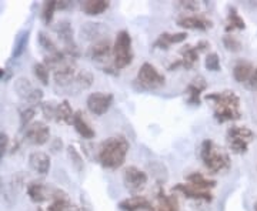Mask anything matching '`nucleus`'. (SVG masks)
Segmentation results:
<instances>
[{
    "instance_id": "5701e85b",
    "label": "nucleus",
    "mask_w": 257,
    "mask_h": 211,
    "mask_svg": "<svg viewBox=\"0 0 257 211\" xmlns=\"http://www.w3.org/2000/svg\"><path fill=\"white\" fill-rule=\"evenodd\" d=\"M186 181L193 185L194 188L197 190H202V191H210V188H213L216 185L214 180L210 178H206L202 173H192L186 177Z\"/></svg>"
},
{
    "instance_id": "9b49d317",
    "label": "nucleus",
    "mask_w": 257,
    "mask_h": 211,
    "mask_svg": "<svg viewBox=\"0 0 257 211\" xmlns=\"http://www.w3.org/2000/svg\"><path fill=\"white\" fill-rule=\"evenodd\" d=\"M25 137H26L29 143L36 144V146H42V144L47 143V140L50 138V130L45 123L37 121V123H33V124L28 126Z\"/></svg>"
},
{
    "instance_id": "9d476101",
    "label": "nucleus",
    "mask_w": 257,
    "mask_h": 211,
    "mask_svg": "<svg viewBox=\"0 0 257 211\" xmlns=\"http://www.w3.org/2000/svg\"><path fill=\"white\" fill-rule=\"evenodd\" d=\"M56 32L59 37L63 40L64 47V53L69 55L70 57H77L79 56V49H77V45L74 43V37H73V29L70 26L69 22H62L59 23V26L56 28Z\"/></svg>"
},
{
    "instance_id": "393cba45",
    "label": "nucleus",
    "mask_w": 257,
    "mask_h": 211,
    "mask_svg": "<svg viewBox=\"0 0 257 211\" xmlns=\"http://www.w3.org/2000/svg\"><path fill=\"white\" fill-rule=\"evenodd\" d=\"M74 111L72 110V106L69 104V101L64 100L62 103H59L56 106V114L55 120L57 121H63L66 124H72L73 123Z\"/></svg>"
},
{
    "instance_id": "dca6fc26",
    "label": "nucleus",
    "mask_w": 257,
    "mask_h": 211,
    "mask_svg": "<svg viewBox=\"0 0 257 211\" xmlns=\"http://www.w3.org/2000/svg\"><path fill=\"white\" fill-rule=\"evenodd\" d=\"M175 191H180L183 194L184 197L187 198H192V200H200V201L210 202L213 200V194L210 191H202V190H197L194 188L193 185L187 183H179L175 185Z\"/></svg>"
},
{
    "instance_id": "c756f323",
    "label": "nucleus",
    "mask_w": 257,
    "mask_h": 211,
    "mask_svg": "<svg viewBox=\"0 0 257 211\" xmlns=\"http://www.w3.org/2000/svg\"><path fill=\"white\" fill-rule=\"evenodd\" d=\"M206 69L210 72H219L220 70V59L216 53H210L206 57Z\"/></svg>"
},
{
    "instance_id": "4c0bfd02",
    "label": "nucleus",
    "mask_w": 257,
    "mask_h": 211,
    "mask_svg": "<svg viewBox=\"0 0 257 211\" xmlns=\"http://www.w3.org/2000/svg\"><path fill=\"white\" fill-rule=\"evenodd\" d=\"M3 74H5V70H2V69H0V77H2Z\"/></svg>"
},
{
    "instance_id": "a211bd4d",
    "label": "nucleus",
    "mask_w": 257,
    "mask_h": 211,
    "mask_svg": "<svg viewBox=\"0 0 257 211\" xmlns=\"http://www.w3.org/2000/svg\"><path fill=\"white\" fill-rule=\"evenodd\" d=\"M29 164L37 174L45 175L50 170V157L43 151H35L29 157Z\"/></svg>"
},
{
    "instance_id": "c9c22d12",
    "label": "nucleus",
    "mask_w": 257,
    "mask_h": 211,
    "mask_svg": "<svg viewBox=\"0 0 257 211\" xmlns=\"http://www.w3.org/2000/svg\"><path fill=\"white\" fill-rule=\"evenodd\" d=\"M33 116H35V110H33V109H26V110L22 113V124H23V126H25V124L28 126L29 121L33 119Z\"/></svg>"
},
{
    "instance_id": "7c9ffc66",
    "label": "nucleus",
    "mask_w": 257,
    "mask_h": 211,
    "mask_svg": "<svg viewBox=\"0 0 257 211\" xmlns=\"http://www.w3.org/2000/svg\"><path fill=\"white\" fill-rule=\"evenodd\" d=\"M40 43H42V46L45 47L46 50H49V55H55L57 52H60V50L56 47L55 43H53V40L49 36H46L45 33H40Z\"/></svg>"
},
{
    "instance_id": "f8f14e48",
    "label": "nucleus",
    "mask_w": 257,
    "mask_h": 211,
    "mask_svg": "<svg viewBox=\"0 0 257 211\" xmlns=\"http://www.w3.org/2000/svg\"><path fill=\"white\" fill-rule=\"evenodd\" d=\"M207 89V83L203 76H197L192 80V83L187 86L186 93H187V103L193 106H199L200 104V97L202 93Z\"/></svg>"
},
{
    "instance_id": "e433bc0d",
    "label": "nucleus",
    "mask_w": 257,
    "mask_h": 211,
    "mask_svg": "<svg viewBox=\"0 0 257 211\" xmlns=\"http://www.w3.org/2000/svg\"><path fill=\"white\" fill-rule=\"evenodd\" d=\"M246 86H247L248 89H257V69H254V72L251 74L250 80L246 83Z\"/></svg>"
},
{
    "instance_id": "4be33fe9",
    "label": "nucleus",
    "mask_w": 257,
    "mask_h": 211,
    "mask_svg": "<svg viewBox=\"0 0 257 211\" xmlns=\"http://www.w3.org/2000/svg\"><path fill=\"white\" fill-rule=\"evenodd\" d=\"M73 127L74 130L82 136L83 138H86V140H90L96 136V133H94V130L90 127V124L86 121V119L83 117L82 111H76L74 113V117H73Z\"/></svg>"
},
{
    "instance_id": "58836bf2",
    "label": "nucleus",
    "mask_w": 257,
    "mask_h": 211,
    "mask_svg": "<svg viewBox=\"0 0 257 211\" xmlns=\"http://www.w3.org/2000/svg\"><path fill=\"white\" fill-rule=\"evenodd\" d=\"M72 211H80V210H79V208H76V207H73V210Z\"/></svg>"
},
{
    "instance_id": "72a5a7b5",
    "label": "nucleus",
    "mask_w": 257,
    "mask_h": 211,
    "mask_svg": "<svg viewBox=\"0 0 257 211\" xmlns=\"http://www.w3.org/2000/svg\"><path fill=\"white\" fill-rule=\"evenodd\" d=\"M8 144H9V138L5 133H0V160L3 158L5 153H6V148H8Z\"/></svg>"
},
{
    "instance_id": "b1692460",
    "label": "nucleus",
    "mask_w": 257,
    "mask_h": 211,
    "mask_svg": "<svg viewBox=\"0 0 257 211\" xmlns=\"http://www.w3.org/2000/svg\"><path fill=\"white\" fill-rule=\"evenodd\" d=\"M28 193L30 200L35 202H42L50 197V191L45 184L32 183L28 187Z\"/></svg>"
},
{
    "instance_id": "2f4dec72",
    "label": "nucleus",
    "mask_w": 257,
    "mask_h": 211,
    "mask_svg": "<svg viewBox=\"0 0 257 211\" xmlns=\"http://www.w3.org/2000/svg\"><path fill=\"white\" fill-rule=\"evenodd\" d=\"M28 40L29 33H25V35L20 36V39L18 40V43H16V46H15V52H13V56H15V57H19V56L25 52V47L28 45Z\"/></svg>"
},
{
    "instance_id": "f257e3e1",
    "label": "nucleus",
    "mask_w": 257,
    "mask_h": 211,
    "mask_svg": "<svg viewBox=\"0 0 257 211\" xmlns=\"http://www.w3.org/2000/svg\"><path fill=\"white\" fill-rule=\"evenodd\" d=\"M128 141L123 136H114L104 140L99 147L97 160L104 168L116 170L124 164L128 153Z\"/></svg>"
},
{
    "instance_id": "cd10ccee",
    "label": "nucleus",
    "mask_w": 257,
    "mask_h": 211,
    "mask_svg": "<svg viewBox=\"0 0 257 211\" xmlns=\"http://www.w3.org/2000/svg\"><path fill=\"white\" fill-rule=\"evenodd\" d=\"M57 9V2L55 0H52V2H46L45 3V6H43V19H45V22L46 23H50L52 22V19L55 16V12Z\"/></svg>"
},
{
    "instance_id": "ea45409f",
    "label": "nucleus",
    "mask_w": 257,
    "mask_h": 211,
    "mask_svg": "<svg viewBox=\"0 0 257 211\" xmlns=\"http://www.w3.org/2000/svg\"><path fill=\"white\" fill-rule=\"evenodd\" d=\"M254 211H257V202H256V204H254Z\"/></svg>"
},
{
    "instance_id": "4468645a",
    "label": "nucleus",
    "mask_w": 257,
    "mask_h": 211,
    "mask_svg": "<svg viewBox=\"0 0 257 211\" xmlns=\"http://www.w3.org/2000/svg\"><path fill=\"white\" fill-rule=\"evenodd\" d=\"M111 53H113V46H111L110 40L103 39V40H99L89 47L87 56L94 62H104Z\"/></svg>"
},
{
    "instance_id": "1a4fd4ad",
    "label": "nucleus",
    "mask_w": 257,
    "mask_h": 211,
    "mask_svg": "<svg viewBox=\"0 0 257 211\" xmlns=\"http://www.w3.org/2000/svg\"><path fill=\"white\" fill-rule=\"evenodd\" d=\"M113 100H114V97L110 93L96 92L92 93L87 97L86 104H87V109H89V111L92 114H94V116H103L104 113L109 111L111 104H113Z\"/></svg>"
},
{
    "instance_id": "f03ea898",
    "label": "nucleus",
    "mask_w": 257,
    "mask_h": 211,
    "mask_svg": "<svg viewBox=\"0 0 257 211\" xmlns=\"http://www.w3.org/2000/svg\"><path fill=\"white\" fill-rule=\"evenodd\" d=\"M206 100L213 103L214 119L219 123L236 121L240 119V99L234 92H217L206 96Z\"/></svg>"
},
{
    "instance_id": "7ed1b4c3",
    "label": "nucleus",
    "mask_w": 257,
    "mask_h": 211,
    "mask_svg": "<svg viewBox=\"0 0 257 211\" xmlns=\"http://www.w3.org/2000/svg\"><path fill=\"white\" fill-rule=\"evenodd\" d=\"M200 157L204 167L211 173H220L230 167V157L221 151L211 140H204L202 143Z\"/></svg>"
},
{
    "instance_id": "f3484780",
    "label": "nucleus",
    "mask_w": 257,
    "mask_h": 211,
    "mask_svg": "<svg viewBox=\"0 0 257 211\" xmlns=\"http://www.w3.org/2000/svg\"><path fill=\"white\" fill-rule=\"evenodd\" d=\"M186 32H179V33H162L159 35L155 43H153V49H162V50H167L172 45H176V43H182L186 40Z\"/></svg>"
},
{
    "instance_id": "20e7f679",
    "label": "nucleus",
    "mask_w": 257,
    "mask_h": 211,
    "mask_svg": "<svg viewBox=\"0 0 257 211\" xmlns=\"http://www.w3.org/2000/svg\"><path fill=\"white\" fill-rule=\"evenodd\" d=\"M113 66L116 70L127 67L133 62V49H132V36L127 30H120L113 45Z\"/></svg>"
},
{
    "instance_id": "412c9836",
    "label": "nucleus",
    "mask_w": 257,
    "mask_h": 211,
    "mask_svg": "<svg viewBox=\"0 0 257 211\" xmlns=\"http://www.w3.org/2000/svg\"><path fill=\"white\" fill-rule=\"evenodd\" d=\"M254 72V67L250 62H246V60H239L234 67H233V77L237 83H246L250 80L251 74Z\"/></svg>"
},
{
    "instance_id": "0eeeda50",
    "label": "nucleus",
    "mask_w": 257,
    "mask_h": 211,
    "mask_svg": "<svg viewBox=\"0 0 257 211\" xmlns=\"http://www.w3.org/2000/svg\"><path fill=\"white\" fill-rule=\"evenodd\" d=\"M210 46L206 40H200L197 45L194 46H184L180 50V59L176 60L175 63L169 66V70H176L179 67H183L186 70H192L194 66L197 65L199 62V55L200 52L206 50L207 47Z\"/></svg>"
},
{
    "instance_id": "473e14b6",
    "label": "nucleus",
    "mask_w": 257,
    "mask_h": 211,
    "mask_svg": "<svg viewBox=\"0 0 257 211\" xmlns=\"http://www.w3.org/2000/svg\"><path fill=\"white\" fill-rule=\"evenodd\" d=\"M69 156L72 158V163L73 165L77 168V170H82L83 168V158L80 157V154L76 151L74 147H69Z\"/></svg>"
},
{
    "instance_id": "6ab92c4d",
    "label": "nucleus",
    "mask_w": 257,
    "mask_h": 211,
    "mask_svg": "<svg viewBox=\"0 0 257 211\" xmlns=\"http://www.w3.org/2000/svg\"><path fill=\"white\" fill-rule=\"evenodd\" d=\"M179 198L172 194H166L165 190H159L157 193V205L152 211H179Z\"/></svg>"
},
{
    "instance_id": "a878e982",
    "label": "nucleus",
    "mask_w": 257,
    "mask_h": 211,
    "mask_svg": "<svg viewBox=\"0 0 257 211\" xmlns=\"http://www.w3.org/2000/svg\"><path fill=\"white\" fill-rule=\"evenodd\" d=\"M246 28V23L243 18L239 15L236 8H230L229 16H227V25H226V32H233V30H243Z\"/></svg>"
},
{
    "instance_id": "6e6552de",
    "label": "nucleus",
    "mask_w": 257,
    "mask_h": 211,
    "mask_svg": "<svg viewBox=\"0 0 257 211\" xmlns=\"http://www.w3.org/2000/svg\"><path fill=\"white\" fill-rule=\"evenodd\" d=\"M147 180H149V177L146 173L135 165L127 167L123 173V184L128 191L133 194H139L140 191H143L146 187Z\"/></svg>"
},
{
    "instance_id": "39448f33",
    "label": "nucleus",
    "mask_w": 257,
    "mask_h": 211,
    "mask_svg": "<svg viewBox=\"0 0 257 211\" xmlns=\"http://www.w3.org/2000/svg\"><path fill=\"white\" fill-rule=\"evenodd\" d=\"M166 79L156 67L150 63H143L139 69L138 76L135 79V86L139 90H156L165 86Z\"/></svg>"
},
{
    "instance_id": "423d86ee",
    "label": "nucleus",
    "mask_w": 257,
    "mask_h": 211,
    "mask_svg": "<svg viewBox=\"0 0 257 211\" xmlns=\"http://www.w3.org/2000/svg\"><path fill=\"white\" fill-rule=\"evenodd\" d=\"M253 138H254V133L247 127L233 126L227 130V143L231 151L236 154H244Z\"/></svg>"
},
{
    "instance_id": "aec40b11",
    "label": "nucleus",
    "mask_w": 257,
    "mask_h": 211,
    "mask_svg": "<svg viewBox=\"0 0 257 211\" xmlns=\"http://www.w3.org/2000/svg\"><path fill=\"white\" fill-rule=\"evenodd\" d=\"M109 6L110 2L107 0H84L80 5L82 12L87 16H99L109 9Z\"/></svg>"
},
{
    "instance_id": "f704fd0d",
    "label": "nucleus",
    "mask_w": 257,
    "mask_h": 211,
    "mask_svg": "<svg viewBox=\"0 0 257 211\" xmlns=\"http://www.w3.org/2000/svg\"><path fill=\"white\" fill-rule=\"evenodd\" d=\"M179 6L183 10H189V12H196L199 9V5L196 2H179Z\"/></svg>"
},
{
    "instance_id": "c85d7f7f",
    "label": "nucleus",
    "mask_w": 257,
    "mask_h": 211,
    "mask_svg": "<svg viewBox=\"0 0 257 211\" xmlns=\"http://www.w3.org/2000/svg\"><path fill=\"white\" fill-rule=\"evenodd\" d=\"M33 70H35V74H36L37 79L43 83V84H47V83H49V69H47L46 65L37 63V65H35V67H33Z\"/></svg>"
},
{
    "instance_id": "2eb2a0df",
    "label": "nucleus",
    "mask_w": 257,
    "mask_h": 211,
    "mask_svg": "<svg viewBox=\"0 0 257 211\" xmlns=\"http://www.w3.org/2000/svg\"><path fill=\"white\" fill-rule=\"evenodd\" d=\"M177 26L183 29H190V30H207L211 28V22L204 16H182L177 19Z\"/></svg>"
},
{
    "instance_id": "bb28decb",
    "label": "nucleus",
    "mask_w": 257,
    "mask_h": 211,
    "mask_svg": "<svg viewBox=\"0 0 257 211\" xmlns=\"http://www.w3.org/2000/svg\"><path fill=\"white\" fill-rule=\"evenodd\" d=\"M223 45H224V47L229 52H239L240 49H241L240 40L236 36H233V35H226V36L223 37Z\"/></svg>"
},
{
    "instance_id": "ddd939ff",
    "label": "nucleus",
    "mask_w": 257,
    "mask_h": 211,
    "mask_svg": "<svg viewBox=\"0 0 257 211\" xmlns=\"http://www.w3.org/2000/svg\"><path fill=\"white\" fill-rule=\"evenodd\" d=\"M119 208L121 211H152L153 205L143 195H133L119 202Z\"/></svg>"
}]
</instances>
